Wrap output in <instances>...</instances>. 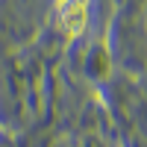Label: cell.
<instances>
[{
	"label": "cell",
	"instance_id": "cell-1",
	"mask_svg": "<svg viewBox=\"0 0 147 147\" xmlns=\"http://www.w3.org/2000/svg\"><path fill=\"white\" fill-rule=\"evenodd\" d=\"M59 24L68 35H80L88 24V9L82 3H74V0H62V9H59Z\"/></svg>",
	"mask_w": 147,
	"mask_h": 147
},
{
	"label": "cell",
	"instance_id": "cell-2",
	"mask_svg": "<svg viewBox=\"0 0 147 147\" xmlns=\"http://www.w3.org/2000/svg\"><path fill=\"white\" fill-rule=\"evenodd\" d=\"M74 3H82V6H85V0H74Z\"/></svg>",
	"mask_w": 147,
	"mask_h": 147
}]
</instances>
